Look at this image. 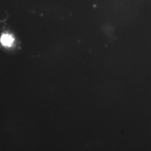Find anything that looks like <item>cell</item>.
I'll return each mask as SVG.
<instances>
[{
    "label": "cell",
    "instance_id": "1",
    "mask_svg": "<svg viewBox=\"0 0 151 151\" xmlns=\"http://www.w3.org/2000/svg\"><path fill=\"white\" fill-rule=\"evenodd\" d=\"M14 42L13 37L8 34H4L1 36V42L2 45L7 47H10Z\"/></svg>",
    "mask_w": 151,
    "mask_h": 151
}]
</instances>
